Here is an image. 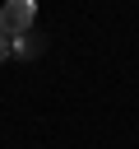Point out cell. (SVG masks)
Instances as JSON below:
<instances>
[{"mask_svg":"<svg viewBox=\"0 0 139 149\" xmlns=\"http://www.w3.org/2000/svg\"><path fill=\"white\" fill-rule=\"evenodd\" d=\"M32 23H37V5H32V0H9V5H0V37L19 42V37L32 33Z\"/></svg>","mask_w":139,"mask_h":149,"instance_id":"obj_1","label":"cell"},{"mask_svg":"<svg viewBox=\"0 0 139 149\" xmlns=\"http://www.w3.org/2000/svg\"><path fill=\"white\" fill-rule=\"evenodd\" d=\"M5 56H9V37H0V61H5Z\"/></svg>","mask_w":139,"mask_h":149,"instance_id":"obj_2","label":"cell"}]
</instances>
